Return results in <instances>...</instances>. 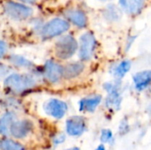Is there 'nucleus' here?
Returning <instances> with one entry per match:
<instances>
[{"label":"nucleus","mask_w":151,"mask_h":150,"mask_svg":"<svg viewBox=\"0 0 151 150\" xmlns=\"http://www.w3.org/2000/svg\"><path fill=\"white\" fill-rule=\"evenodd\" d=\"M40 78V75L30 72H14L3 80V86L12 95H23L38 88Z\"/></svg>","instance_id":"nucleus-1"},{"label":"nucleus","mask_w":151,"mask_h":150,"mask_svg":"<svg viewBox=\"0 0 151 150\" xmlns=\"http://www.w3.org/2000/svg\"><path fill=\"white\" fill-rule=\"evenodd\" d=\"M78 52V40L71 34H65L55 40L52 46L53 58L66 62L73 57Z\"/></svg>","instance_id":"nucleus-2"},{"label":"nucleus","mask_w":151,"mask_h":150,"mask_svg":"<svg viewBox=\"0 0 151 150\" xmlns=\"http://www.w3.org/2000/svg\"><path fill=\"white\" fill-rule=\"evenodd\" d=\"M2 9L8 19L16 22L29 21L35 17L34 7L18 0H4Z\"/></svg>","instance_id":"nucleus-3"},{"label":"nucleus","mask_w":151,"mask_h":150,"mask_svg":"<svg viewBox=\"0 0 151 150\" xmlns=\"http://www.w3.org/2000/svg\"><path fill=\"white\" fill-rule=\"evenodd\" d=\"M72 25L64 17H55L43 22L37 33L42 41H50L68 33Z\"/></svg>","instance_id":"nucleus-4"},{"label":"nucleus","mask_w":151,"mask_h":150,"mask_svg":"<svg viewBox=\"0 0 151 150\" xmlns=\"http://www.w3.org/2000/svg\"><path fill=\"white\" fill-rule=\"evenodd\" d=\"M42 80L48 85L57 86L64 80V66L62 62L51 57L45 61L41 69Z\"/></svg>","instance_id":"nucleus-5"},{"label":"nucleus","mask_w":151,"mask_h":150,"mask_svg":"<svg viewBox=\"0 0 151 150\" xmlns=\"http://www.w3.org/2000/svg\"><path fill=\"white\" fill-rule=\"evenodd\" d=\"M97 41L93 32H84L78 40V57L82 62L90 61L96 52Z\"/></svg>","instance_id":"nucleus-6"},{"label":"nucleus","mask_w":151,"mask_h":150,"mask_svg":"<svg viewBox=\"0 0 151 150\" xmlns=\"http://www.w3.org/2000/svg\"><path fill=\"white\" fill-rule=\"evenodd\" d=\"M104 88L107 92L105 105L107 108L114 111H119L121 107L122 96L119 90V86L117 83L107 82L104 84Z\"/></svg>","instance_id":"nucleus-7"},{"label":"nucleus","mask_w":151,"mask_h":150,"mask_svg":"<svg viewBox=\"0 0 151 150\" xmlns=\"http://www.w3.org/2000/svg\"><path fill=\"white\" fill-rule=\"evenodd\" d=\"M63 17L77 28H86L88 25V18L86 12L78 8H66L63 11Z\"/></svg>","instance_id":"nucleus-8"},{"label":"nucleus","mask_w":151,"mask_h":150,"mask_svg":"<svg viewBox=\"0 0 151 150\" xmlns=\"http://www.w3.org/2000/svg\"><path fill=\"white\" fill-rule=\"evenodd\" d=\"M43 110L50 117L60 119L67 112L68 107L64 101L57 98H50L44 103Z\"/></svg>","instance_id":"nucleus-9"},{"label":"nucleus","mask_w":151,"mask_h":150,"mask_svg":"<svg viewBox=\"0 0 151 150\" xmlns=\"http://www.w3.org/2000/svg\"><path fill=\"white\" fill-rule=\"evenodd\" d=\"M7 59L10 64L9 65H12L19 70H22L23 72H30L38 74L42 77L41 71L38 72L36 65L28 58H27L23 56H20V55L14 54V55L7 56Z\"/></svg>","instance_id":"nucleus-10"},{"label":"nucleus","mask_w":151,"mask_h":150,"mask_svg":"<svg viewBox=\"0 0 151 150\" xmlns=\"http://www.w3.org/2000/svg\"><path fill=\"white\" fill-rule=\"evenodd\" d=\"M64 66V80L71 81L78 79L86 69L85 63L79 61H66L63 64Z\"/></svg>","instance_id":"nucleus-11"},{"label":"nucleus","mask_w":151,"mask_h":150,"mask_svg":"<svg viewBox=\"0 0 151 150\" xmlns=\"http://www.w3.org/2000/svg\"><path fill=\"white\" fill-rule=\"evenodd\" d=\"M86 129V121L81 116H73L66 120V132L72 136L81 135Z\"/></svg>","instance_id":"nucleus-12"},{"label":"nucleus","mask_w":151,"mask_h":150,"mask_svg":"<svg viewBox=\"0 0 151 150\" xmlns=\"http://www.w3.org/2000/svg\"><path fill=\"white\" fill-rule=\"evenodd\" d=\"M32 128H33V124L29 120L16 119L12 125L10 130V135H12L15 138H23L31 132Z\"/></svg>","instance_id":"nucleus-13"},{"label":"nucleus","mask_w":151,"mask_h":150,"mask_svg":"<svg viewBox=\"0 0 151 150\" xmlns=\"http://www.w3.org/2000/svg\"><path fill=\"white\" fill-rule=\"evenodd\" d=\"M121 9L128 15H138L143 10L146 0H119Z\"/></svg>","instance_id":"nucleus-14"},{"label":"nucleus","mask_w":151,"mask_h":150,"mask_svg":"<svg viewBox=\"0 0 151 150\" xmlns=\"http://www.w3.org/2000/svg\"><path fill=\"white\" fill-rule=\"evenodd\" d=\"M134 85L136 90L142 91L151 84V70H144L136 72L133 77Z\"/></svg>","instance_id":"nucleus-15"},{"label":"nucleus","mask_w":151,"mask_h":150,"mask_svg":"<svg viewBox=\"0 0 151 150\" xmlns=\"http://www.w3.org/2000/svg\"><path fill=\"white\" fill-rule=\"evenodd\" d=\"M102 102V96L100 95H95L82 98L79 102V110L83 112H93L99 106Z\"/></svg>","instance_id":"nucleus-16"},{"label":"nucleus","mask_w":151,"mask_h":150,"mask_svg":"<svg viewBox=\"0 0 151 150\" xmlns=\"http://www.w3.org/2000/svg\"><path fill=\"white\" fill-rule=\"evenodd\" d=\"M17 119L16 115L12 111H6L0 117V133L3 135H10V130L13 122Z\"/></svg>","instance_id":"nucleus-17"},{"label":"nucleus","mask_w":151,"mask_h":150,"mask_svg":"<svg viewBox=\"0 0 151 150\" xmlns=\"http://www.w3.org/2000/svg\"><path fill=\"white\" fill-rule=\"evenodd\" d=\"M103 15L106 20L110 22H116L121 19L122 11L117 5L111 4L105 7V9L104 10Z\"/></svg>","instance_id":"nucleus-18"},{"label":"nucleus","mask_w":151,"mask_h":150,"mask_svg":"<svg viewBox=\"0 0 151 150\" xmlns=\"http://www.w3.org/2000/svg\"><path fill=\"white\" fill-rule=\"evenodd\" d=\"M131 67H132V63L129 60H124L120 62L113 70V74L116 80H121L126 76V74L129 72Z\"/></svg>","instance_id":"nucleus-19"},{"label":"nucleus","mask_w":151,"mask_h":150,"mask_svg":"<svg viewBox=\"0 0 151 150\" xmlns=\"http://www.w3.org/2000/svg\"><path fill=\"white\" fill-rule=\"evenodd\" d=\"M0 150H25L24 147L9 139H0Z\"/></svg>","instance_id":"nucleus-20"},{"label":"nucleus","mask_w":151,"mask_h":150,"mask_svg":"<svg viewBox=\"0 0 151 150\" xmlns=\"http://www.w3.org/2000/svg\"><path fill=\"white\" fill-rule=\"evenodd\" d=\"M113 139L112 132L110 129H104L101 133L100 140L103 143H109Z\"/></svg>","instance_id":"nucleus-21"},{"label":"nucleus","mask_w":151,"mask_h":150,"mask_svg":"<svg viewBox=\"0 0 151 150\" xmlns=\"http://www.w3.org/2000/svg\"><path fill=\"white\" fill-rule=\"evenodd\" d=\"M8 56V45L5 42L0 39V61L7 57Z\"/></svg>","instance_id":"nucleus-22"},{"label":"nucleus","mask_w":151,"mask_h":150,"mask_svg":"<svg viewBox=\"0 0 151 150\" xmlns=\"http://www.w3.org/2000/svg\"><path fill=\"white\" fill-rule=\"evenodd\" d=\"M128 130H129V126H128L127 122V121H123V122L121 123V125H120V127H119V132H120V133H121V134H124V133H127Z\"/></svg>","instance_id":"nucleus-23"},{"label":"nucleus","mask_w":151,"mask_h":150,"mask_svg":"<svg viewBox=\"0 0 151 150\" xmlns=\"http://www.w3.org/2000/svg\"><path fill=\"white\" fill-rule=\"evenodd\" d=\"M18 1L25 3V4H30V5H33L35 4H36L39 0H18Z\"/></svg>","instance_id":"nucleus-24"},{"label":"nucleus","mask_w":151,"mask_h":150,"mask_svg":"<svg viewBox=\"0 0 151 150\" xmlns=\"http://www.w3.org/2000/svg\"><path fill=\"white\" fill-rule=\"evenodd\" d=\"M96 150H106V149H105L104 145V144H101V145H99V146L96 149Z\"/></svg>","instance_id":"nucleus-25"},{"label":"nucleus","mask_w":151,"mask_h":150,"mask_svg":"<svg viewBox=\"0 0 151 150\" xmlns=\"http://www.w3.org/2000/svg\"><path fill=\"white\" fill-rule=\"evenodd\" d=\"M67 150H80L79 148H76V147H74V148H72V149H69Z\"/></svg>","instance_id":"nucleus-26"},{"label":"nucleus","mask_w":151,"mask_h":150,"mask_svg":"<svg viewBox=\"0 0 151 150\" xmlns=\"http://www.w3.org/2000/svg\"><path fill=\"white\" fill-rule=\"evenodd\" d=\"M100 1H109V0H100Z\"/></svg>","instance_id":"nucleus-27"}]
</instances>
